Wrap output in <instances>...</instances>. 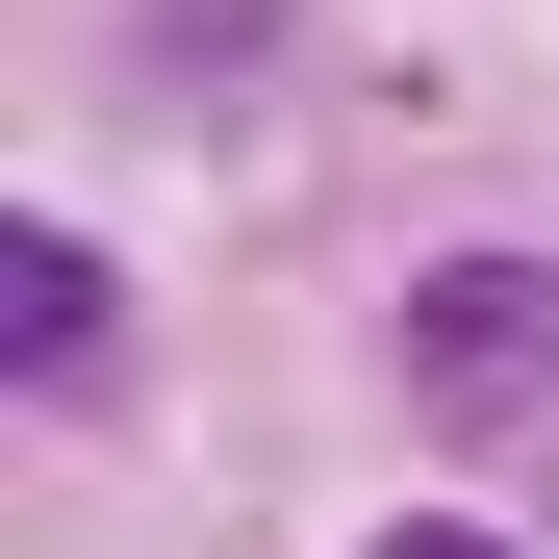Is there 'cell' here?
<instances>
[{
  "mask_svg": "<svg viewBox=\"0 0 559 559\" xmlns=\"http://www.w3.org/2000/svg\"><path fill=\"white\" fill-rule=\"evenodd\" d=\"M382 559H509V534H457V509H432V534H382Z\"/></svg>",
  "mask_w": 559,
  "mask_h": 559,
  "instance_id": "3",
  "label": "cell"
},
{
  "mask_svg": "<svg viewBox=\"0 0 559 559\" xmlns=\"http://www.w3.org/2000/svg\"><path fill=\"white\" fill-rule=\"evenodd\" d=\"M103 331H128V306H103V254H76V229L0 254V356H26V407H51V382H103Z\"/></svg>",
  "mask_w": 559,
  "mask_h": 559,
  "instance_id": "2",
  "label": "cell"
},
{
  "mask_svg": "<svg viewBox=\"0 0 559 559\" xmlns=\"http://www.w3.org/2000/svg\"><path fill=\"white\" fill-rule=\"evenodd\" d=\"M407 382H432V432H534L559 407V280L534 254H457L432 306H407Z\"/></svg>",
  "mask_w": 559,
  "mask_h": 559,
  "instance_id": "1",
  "label": "cell"
}]
</instances>
